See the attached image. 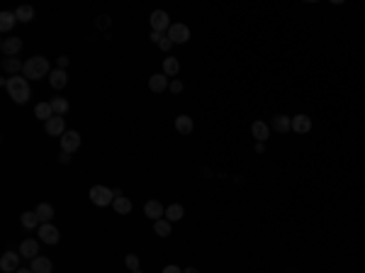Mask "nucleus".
Returning <instances> with one entry per match:
<instances>
[{
    "mask_svg": "<svg viewBox=\"0 0 365 273\" xmlns=\"http://www.w3.org/2000/svg\"><path fill=\"white\" fill-rule=\"evenodd\" d=\"M5 88H8L10 98L15 100L17 105H25V103L30 100V96H32L30 80L25 78V76H10V78L5 80Z\"/></svg>",
    "mask_w": 365,
    "mask_h": 273,
    "instance_id": "obj_1",
    "label": "nucleus"
},
{
    "mask_svg": "<svg viewBox=\"0 0 365 273\" xmlns=\"http://www.w3.org/2000/svg\"><path fill=\"white\" fill-rule=\"evenodd\" d=\"M51 73V66H49V59L44 56H32L25 61V68H22V76L27 80H39Z\"/></svg>",
    "mask_w": 365,
    "mask_h": 273,
    "instance_id": "obj_2",
    "label": "nucleus"
},
{
    "mask_svg": "<svg viewBox=\"0 0 365 273\" xmlns=\"http://www.w3.org/2000/svg\"><path fill=\"white\" fill-rule=\"evenodd\" d=\"M90 200H93V205H97V208H107V205L114 203L112 191L107 186H93L90 188Z\"/></svg>",
    "mask_w": 365,
    "mask_h": 273,
    "instance_id": "obj_3",
    "label": "nucleus"
},
{
    "mask_svg": "<svg viewBox=\"0 0 365 273\" xmlns=\"http://www.w3.org/2000/svg\"><path fill=\"white\" fill-rule=\"evenodd\" d=\"M149 22H151V32H168L171 30V17L166 10H154L151 17H149Z\"/></svg>",
    "mask_w": 365,
    "mask_h": 273,
    "instance_id": "obj_4",
    "label": "nucleus"
},
{
    "mask_svg": "<svg viewBox=\"0 0 365 273\" xmlns=\"http://www.w3.org/2000/svg\"><path fill=\"white\" fill-rule=\"evenodd\" d=\"M166 37H168L173 44H185V42L190 39V27H188V25H183V22H173Z\"/></svg>",
    "mask_w": 365,
    "mask_h": 273,
    "instance_id": "obj_5",
    "label": "nucleus"
},
{
    "mask_svg": "<svg viewBox=\"0 0 365 273\" xmlns=\"http://www.w3.org/2000/svg\"><path fill=\"white\" fill-rule=\"evenodd\" d=\"M61 149H64V154H73L80 149V134L76 129H66V134L61 137Z\"/></svg>",
    "mask_w": 365,
    "mask_h": 273,
    "instance_id": "obj_6",
    "label": "nucleus"
},
{
    "mask_svg": "<svg viewBox=\"0 0 365 273\" xmlns=\"http://www.w3.org/2000/svg\"><path fill=\"white\" fill-rule=\"evenodd\" d=\"M44 129H47L49 137H64L66 134V122L61 115H54L51 120H47L44 122Z\"/></svg>",
    "mask_w": 365,
    "mask_h": 273,
    "instance_id": "obj_7",
    "label": "nucleus"
},
{
    "mask_svg": "<svg viewBox=\"0 0 365 273\" xmlns=\"http://www.w3.org/2000/svg\"><path fill=\"white\" fill-rule=\"evenodd\" d=\"M0 51L10 59V56H17L20 51H22V39L20 37H5L3 42H0Z\"/></svg>",
    "mask_w": 365,
    "mask_h": 273,
    "instance_id": "obj_8",
    "label": "nucleus"
},
{
    "mask_svg": "<svg viewBox=\"0 0 365 273\" xmlns=\"http://www.w3.org/2000/svg\"><path fill=\"white\" fill-rule=\"evenodd\" d=\"M20 268V254L15 251H5L0 258V271L3 273H15Z\"/></svg>",
    "mask_w": 365,
    "mask_h": 273,
    "instance_id": "obj_9",
    "label": "nucleus"
},
{
    "mask_svg": "<svg viewBox=\"0 0 365 273\" xmlns=\"http://www.w3.org/2000/svg\"><path fill=\"white\" fill-rule=\"evenodd\" d=\"M37 229H39V239L44 241V244H51V246H54L56 241L61 239V234H59V229H56V227L51 225V222H49V225H39V227H37Z\"/></svg>",
    "mask_w": 365,
    "mask_h": 273,
    "instance_id": "obj_10",
    "label": "nucleus"
},
{
    "mask_svg": "<svg viewBox=\"0 0 365 273\" xmlns=\"http://www.w3.org/2000/svg\"><path fill=\"white\" fill-rule=\"evenodd\" d=\"M144 215H146L149 220H154V222H159L161 217L166 215V208L161 205L159 200H149V203L144 205Z\"/></svg>",
    "mask_w": 365,
    "mask_h": 273,
    "instance_id": "obj_11",
    "label": "nucleus"
},
{
    "mask_svg": "<svg viewBox=\"0 0 365 273\" xmlns=\"http://www.w3.org/2000/svg\"><path fill=\"white\" fill-rule=\"evenodd\" d=\"M20 256H25V258H37L39 256V241H34V239H25L22 244H20Z\"/></svg>",
    "mask_w": 365,
    "mask_h": 273,
    "instance_id": "obj_12",
    "label": "nucleus"
},
{
    "mask_svg": "<svg viewBox=\"0 0 365 273\" xmlns=\"http://www.w3.org/2000/svg\"><path fill=\"white\" fill-rule=\"evenodd\" d=\"M49 83H51V88H56V90L66 88V83H68V76H66L64 68H54V71L49 73Z\"/></svg>",
    "mask_w": 365,
    "mask_h": 273,
    "instance_id": "obj_13",
    "label": "nucleus"
},
{
    "mask_svg": "<svg viewBox=\"0 0 365 273\" xmlns=\"http://www.w3.org/2000/svg\"><path fill=\"white\" fill-rule=\"evenodd\" d=\"M309 129H312V120H309L307 115H295V117H292V132L307 134Z\"/></svg>",
    "mask_w": 365,
    "mask_h": 273,
    "instance_id": "obj_14",
    "label": "nucleus"
},
{
    "mask_svg": "<svg viewBox=\"0 0 365 273\" xmlns=\"http://www.w3.org/2000/svg\"><path fill=\"white\" fill-rule=\"evenodd\" d=\"M149 88H151L154 93H163V90L168 88V76H166V73H154V76L149 78Z\"/></svg>",
    "mask_w": 365,
    "mask_h": 273,
    "instance_id": "obj_15",
    "label": "nucleus"
},
{
    "mask_svg": "<svg viewBox=\"0 0 365 273\" xmlns=\"http://www.w3.org/2000/svg\"><path fill=\"white\" fill-rule=\"evenodd\" d=\"M30 268H32V273H51V271H54V266H51V261H49L47 256H37V258H32Z\"/></svg>",
    "mask_w": 365,
    "mask_h": 273,
    "instance_id": "obj_16",
    "label": "nucleus"
},
{
    "mask_svg": "<svg viewBox=\"0 0 365 273\" xmlns=\"http://www.w3.org/2000/svg\"><path fill=\"white\" fill-rule=\"evenodd\" d=\"M34 212H37V217H39V222H42V225H49V222L54 220V215H56V212H54V208H51L49 203L37 205V210H34Z\"/></svg>",
    "mask_w": 365,
    "mask_h": 273,
    "instance_id": "obj_17",
    "label": "nucleus"
},
{
    "mask_svg": "<svg viewBox=\"0 0 365 273\" xmlns=\"http://www.w3.org/2000/svg\"><path fill=\"white\" fill-rule=\"evenodd\" d=\"M270 127L283 134V132H287V129H292V120H290L287 115H275V117H273V122H270Z\"/></svg>",
    "mask_w": 365,
    "mask_h": 273,
    "instance_id": "obj_18",
    "label": "nucleus"
},
{
    "mask_svg": "<svg viewBox=\"0 0 365 273\" xmlns=\"http://www.w3.org/2000/svg\"><path fill=\"white\" fill-rule=\"evenodd\" d=\"M112 208H114L117 215H129V212H132V200L125 198V195H117L114 203H112Z\"/></svg>",
    "mask_w": 365,
    "mask_h": 273,
    "instance_id": "obj_19",
    "label": "nucleus"
},
{
    "mask_svg": "<svg viewBox=\"0 0 365 273\" xmlns=\"http://www.w3.org/2000/svg\"><path fill=\"white\" fill-rule=\"evenodd\" d=\"M251 134H254L258 142H266V139H268V134H270V127L266 125V122H261V120H258V122H254V125H251Z\"/></svg>",
    "mask_w": 365,
    "mask_h": 273,
    "instance_id": "obj_20",
    "label": "nucleus"
},
{
    "mask_svg": "<svg viewBox=\"0 0 365 273\" xmlns=\"http://www.w3.org/2000/svg\"><path fill=\"white\" fill-rule=\"evenodd\" d=\"M175 129H178L180 134H190L192 129H195V125H192V120L188 115H178V117H175Z\"/></svg>",
    "mask_w": 365,
    "mask_h": 273,
    "instance_id": "obj_21",
    "label": "nucleus"
},
{
    "mask_svg": "<svg viewBox=\"0 0 365 273\" xmlns=\"http://www.w3.org/2000/svg\"><path fill=\"white\" fill-rule=\"evenodd\" d=\"M20 222H22V227H25V229H34V227L42 225V222H39V217H37V212H32V210L22 212V215H20Z\"/></svg>",
    "mask_w": 365,
    "mask_h": 273,
    "instance_id": "obj_22",
    "label": "nucleus"
},
{
    "mask_svg": "<svg viewBox=\"0 0 365 273\" xmlns=\"http://www.w3.org/2000/svg\"><path fill=\"white\" fill-rule=\"evenodd\" d=\"M15 22H17L15 13H8V10H5V13L0 15V32L8 34L10 30H13V27H15Z\"/></svg>",
    "mask_w": 365,
    "mask_h": 273,
    "instance_id": "obj_23",
    "label": "nucleus"
},
{
    "mask_svg": "<svg viewBox=\"0 0 365 273\" xmlns=\"http://www.w3.org/2000/svg\"><path fill=\"white\" fill-rule=\"evenodd\" d=\"M15 17L17 22H32L34 20V8L32 5H20L15 10Z\"/></svg>",
    "mask_w": 365,
    "mask_h": 273,
    "instance_id": "obj_24",
    "label": "nucleus"
},
{
    "mask_svg": "<svg viewBox=\"0 0 365 273\" xmlns=\"http://www.w3.org/2000/svg\"><path fill=\"white\" fill-rule=\"evenodd\" d=\"M22 68H25V64H22L20 59H15V56H10V59L3 61V71H8V73H13V76H17Z\"/></svg>",
    "mask_w": 365,
    "mask_h": 273,
    "instance_id": "obj_25",
    "label": "nucleus"
},
{
    "mask_svg": "<svg viewBox=\"0 0 365 273\" xmlns=\"http://www.w3.org/2000/svg\"><path fill=\"white\" fill-rule=\"evenodd\" d=\"M183 215H185V208H183V205H178V203H173V205H168V208H166V220H168V222H178Z\"/></svg>",
    "mask_w": 365,
    "mask_h": 273,
    "instance_id": "obj_26",
    "label": "nucleus"
},
{
    "mask_svg": "<svg viewBox=\"0 0 365 273\" xmlns=\"http://www.w3.org/2000/svg\"><path fill=\"white\" fill-rule=\"evenodd\" d=\"M34 115H37L39 120H44V122H47V120H51V117H54V110H51V103H39V105L34 108Z\"/></svg>",
    "mask_w": 365,
    "mask_h": 273,
    "instance_id": "obj_27",
    "label": "nucleus"
},
{
    "mask_svg": "<svg viewBox=\"0 0 365 273\" xmlns=\"http://www.w3.org/2000/svg\"><path fill=\"white\" fill-rule=\"evenodd\" d=\"M178 71H180V64H178V59H173V56L163 59V73H166V76H171V78H173Z\"/></svg>",
    "mask_w": 365,
    "mask_h": 273,
    "instance_id": "obj_28",
    "label": "nucleus"
},
{
    "mask_svg": "<svg viewBox=\"0 0 365 273\" xmlns=\"http://www.w3.org/2000/svg\"><path fill=\"white\" fill-rule=\"evenodd\" d=\"M49 103H51L54 115H66L68 113V100H66V98H54V100H49Z\"/></svg>",
    "mask_w": 365,
    "mask_h": 273,
    "instance_id": "obj_29",
    "label": "nucleus"
},
{
    "mask_svg": "<svg viewBox=\"0 0 365 273\" xmlns=\"http://www.w3.org/2000/svg\"><path fill=\"white\" fill-rule=\"evenodd\" d=\"M171 225H173V222H168V220H159V222H154V232H156L159 237H168V234H171Z\"/></svg>",
    "mask_w": 365,
    "mask_h": 273,
    "instance_id": "obj_30",
    "label": "nucleus"
},
{
    "mask_svg": "<svg viewBox=\"0 0 365 273\" xmlns=\"http://www.w3.org/2000/svg\"><path fill=\"white\" fill-rule=\"evenodd\" d=\"M125 263H127L132 271H139V256H134V254H129L127 258H125Z\"/></svg>",
    "mask_w": 365,
    "mask_h": 273,
    "instance_id": "obj_31",
    "label": "nucleus"
},
{
    "mask_svg": "<svg viewBox=\"0 0 365 273\" xmlns=\"http://www.w3.org/2000/svg\"><path fill=\"white\" fill-rule=\"evenodd\" d=\"M149 39H151L154 44H161V42H163V34H161V32H151V37H149Z\"/></svg>",
    "mask_w": 365,
    "mask_h": 273,
    "instance_id": "obj_32",
    "label": "nucleus"
},
{
    "mask_svg": "<svg viewBox=\"0 0 365 273\" xmlns=\"http://www.w3.org/2000/svg\"><path fill=\"white\" fill-rule=\"evenodd\" d=\"M171 90H173V93H180V90H183V83H180V80H171Z\"/></svg>",
    "mask_w": 365,
    "mask_h": 273,
    "instance_id": "obj_33",
    "label": "nucleus"
},
{
    "mask_svg": "<svg viewBox=\"0 0 365 273\" xmlns=\"http://www.w3.org/2000/svg\"><path fill=\"white\" fill-rule=\"evenodd\" d=\"M56 64H59V68H64V71H66V66H68V56H59V59H56Z\"/></svg>",
    "mask_w": 365,
    "mask_h": 273,
    "instance_id": "obj_34",
    "label": "nucleus"
},
{
    "mask_svg": "<svg viewBox=\"0 0 365 273\" xmlns=\"http://www.w3.org/2000/svg\"><path fill=\"white\" fill-rule=\"evenodd\" d=\"M171 44H173V42H171V39H168V37H163V42H161L159 47L163 49V51H168V49H171Z\"/></svg>",
    "mask_w": 365,
    "mask_h": 273,
    "instance_id": "obj_35",
    "label": "nucleus"
},
{
    "mask_svg": "<svg viewBox=\"0 0 365 273\" xmlns=\"http://www.w3.org/2000/svg\"><path fill=\"white\" fill-rule=\"evenodd\" d=\"M163 273H183V271H180L178 266H173V263H171V266H166V268H163Z\"/></svg>",
    "mask_w": 365,
    "mask_h": 273,
    "instance_id": "obj_36",
    "label": "nucleus"
},
{
    "mask_svg": "<svg viewBox=\"0 0 365 273\" xmlns=\"http://www.w3.org/2000/svg\"><path fill=\"white\" fill-rule=\"evenodd\" d=\"M15 273H32V268H17Z\"/></svg>",
    "mask_w": 365,
    "mask_h": 273,
    "instance_id": "obj_37",
    "label": "nucleus"
},
{
    "mask_svg": "<svg viewBox=\"0 0 365 273\" xmlns=\"http://www.w3.org/2000/svg\"><path fill=\"white\" fill-rule=\"evenodd\" d=\"M183 273H200V271H197V268H185Z\"/></svg>",
    "mask_w": 365,
    "mask_h": 273,
    "instance_id": "obj_38",
    "label": "nucleus"
},
{
    "mask_svg": "<svg viewBox=\"0 0 365 273\" xmlns=\"http://www.w3.org/2000/svg\"><path fill=\"white\" fill-rule=\"evenodd\" d=\"M132 273H142V271H132Z\"/></svg>",
    "mask_w": 365,
    "mask_h": 273,
    "instance_id": "obj_39",
    "label": "nucleus"
}]
</instances>
